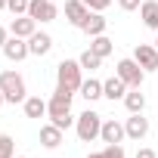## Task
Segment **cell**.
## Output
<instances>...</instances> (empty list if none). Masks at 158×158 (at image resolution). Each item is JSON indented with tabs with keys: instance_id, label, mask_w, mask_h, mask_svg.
<instances>
[{
	"instance_id": "1",
	"label": "cell",
	"mask_w": 158,
	"mask_h": 158,
	"mask_svg": "<svg viewBox=\"0 0 158 158\" xmlns=\"http://www.w3.org/2000/svg\"><path fill=\"white\" fill-rule=\"evenodd\" d=\"M71 90H65V87H59L56 84V90H53V96L47 99V118H50V124H56V127H62V130H68L77 118L71 115Z\"/></svg>"
},
{
	"instance_id": "2",
	"label": "cell",
	"mask_w": 158,
	"mask_h": 158,
	"mask_svg": "<svg viewBox=\"0 0 158 158\" xmlns=\"http://www.w3.org/2000/svg\"><path fill=\"white\" fill-rule=\"evenodd\" d=\"M81 62L77 59H62L59 65H56V84L59 87H65V90H81V84H84V77H81Z\"/></svg>"
},
{
	"instance_id": "3",
	"label": "cell",
	"mask_w": 158,
	"mask_h": 158,
	"mask_svg": "<svg viewBox=\"0 0 158 158\" xmlns=\"http://www.w3.org/2000/svg\"><path fill=\"white\" fill-rule=\"evenodd\" d=\"M0 90H3L6 102H25L28 99V87H25V77L19 71H0Z\"/></svg>"
},
{
	"instance_id": "4",
	"label": "cell",
	"mask_w": 158,
	"mask_h": 158,
	"mask_svg": "<svg viewBox=\"0 0 158 158\" xmlns=\"http://www.w3.org/2000/svg\"><path fill=\"white\" fill-rule=\"evenodd\" d=\"M102 115H96L93 109H87V112H81L77 115V121H74V130H77V139L81 143H93V139H99V130H102Z\"/></svg>"
},
{
	"instance_id": "5",
	"label": "cell",
	"mask_w": 158,
	"mask_h": 158,
	"mask_svg": "<svg viewBox=\"0 0 158 158\" xmlns=\"http://www.w3.org/2000/svg\"><path fill=\"white\" fill-rule=\"evenodd\" d=\"M115 74L121 77V81L127 84V87H143V81H146V68L133 59V56H127V59H121L118 65H115Z\"/></svg>"
},
{
	"instance_id": "6",
	"label": "cell",
	"mask_w": 158,
	"mask_h": 158,
	"mask_svg": "<svg viewBox=\"0 0 158 158\" xmlns=\"http://www.w3.org/2000/svg\"><path fill=\"white\" fill-rule=\"evenodd\" d=\"M28 16L40 25V22H53L59 16V10H56L53 0H31V3H28Z\"/></svg>"
},
{
	"instance_id": "7",
	"label": "cell",
	"mask_w": 158,
	"mask_h": 158,
	"mask_svg": "<svg viewBox=\"0 0 158 158\" xmlns=\"http://www.w3.org/2000/svg\"><path fill=\"white\" fill-rule=\"evenodd\" d=\"M133 59H136L146 71H158V47H155V44H136V47H133Z\"/></svg>"
},
{
	"instance_id": "8",
	"label": "cell",
	"mask_w": 158,
	"mask_h": 158,
	"mask_svg": "<svg viewBox=\"0 0 158 158\" xmlns=\"http://www.w3.org/2000/svg\"><path fill=\"white\" fill-rule=\"evenodd\" d=\"M3 56H6L10 62H22V59H28V56H31V50H28V40H25V37H16V34H10V40L3 44Z\"/></svg>"
},
{
	"instance_id": "9",
	"label": "cell",
	"mask_w": 158,
	"mask_h": 158,
	"mask_svg": "<svg viewBox=\"0 0 158 158\" xmlns=\"http://www.w3.org/2000/svg\"><path fill=\"white\" fill-rule=\"evenodd\" d=\"M124 136H127V130H124L121 121H115V118H106V121H102L99 139H102L106 146H109V143H124Z\"/></svg>"
},
{
	"instance_id": "10",
	"label": "cell",
	"mask_w": 158,
	"mask_h": 158,
	"mask_svg": "<svg viewBox=\"0 0 158 158\" xmlns=\"http://www.w3.org/2000/svg\"><path fill=\"white\" fill-rule=\"evenodd\" d=\"M106 28H109V19L102 16V13H87V19L81 22V31L87 34V37H96V34H106Z\"/></svg>"
},
{
	"instance_id": "11",
	"label": "cell",
	"mask_w": 158,
	"mask_h": 158,
	"mask_svg": "<svg viewBox=\"0 0 158 158\" xmlns=\"http://www.w3.org/2000/svg\"><path fill=\"white\" fill-rule=\"evenodd\" d=\"M87 3L84 0H65V19H68V25H74V28H81V22L87 19Z\"/></svg>"
},
{
	"instance_id": "12",
	"label": "cell",
	"mask_w": 158,
	"mask_h": 158,
	"mask_svg": "<svg viewBox=\"0 0 158 158\" xmlns=\"http://www.w3.org/2000/svg\"><path fill=\"white\" fill-rule=\"evenodd\" d=\"M127 90H130V87L121 81L118 74H112L109 81H102V96H106V99H112V102H115V99H124V96H127Z\"/></svg>"
},
{
	"instance_id": "13",
	"label": "cell",
	"mask_w": 158,
	"mask_h": 158,
	"mask_svg": "<svg viewBox=\"0 0 158 158\" xmlns=\"http://www.w3.org/2000/svg\"><path fill=\"white\" fill-rule=\"evenodd\" d=\"M34 31H37V22H34L31 16H16V19L10 22V34H16V37H25V40H28Z\"/></svg>"
},
{
	"instance_id": "14",
	"label": "cell",
	"mask_w": 158,
	"mask_h": 158,
	"mask_svg": "<svg viewBox=\"0 0 158 158\" xmlns=\"http://www.w3.org/2000/svg\"><path fill=\"white\" fill-rule=\"evenodd\" d=\"M28 50H31V56H47V53L53 50V37H50L47 31H34V34L28 37Z\"/></svg>"
},
{
	"instance_id": "15",
	"label": "cell",
	"mask_w": 158,
	"mask_h": 158,
	"mask_svg": "<svg viewBox=\"0 0 158 158\" xmlns=\"http://www.w3.org/2000/svg\"><path fill=\"white\" fill-rule=\"evenodd\" d=\"M124 130H127L130 139H143V136L149 133V118H143V112H139V115H130V118L124 121Z\"/></svg>"
},
{
	"instance_id": "16",
	"label": "cell",
	"mask_w": 158,
	"mask_h": 158,
	"mask_svg": "<svg viewBox=\"0 0 158 158\" xmlns=\"http://www.w3.org/2000/svg\"><path fill=\"white\" fill-rule=\"evenodd\" d=\"M37 139H40L44 149H59V146H62V127H56V124H44Z\"/></svg>"
},
{
	"instance_id": "17",
	"label": "cell",
	"mask_w": 158,
	"mask_h": 158,
	"mask_svg": "<svg viewBox=\"0 0 158 158\" xmlns=\"http://www.w3.org/2000/svg\"><path fill=\"white\" fill-rule=\"evenodd\" d=\"M139 19L146 28L158 31V0H143V6H139Z\"/></svg>"
},
{
	"instance_id": "18",
	"label": "cell",
	"mask_w": 158,
	"mask_h": 158,
	"mask_svg": "<svg viewBox=\"0 0 158 158\" xmlns=\"http://www.w3.org/2000/svg\"><path fill=\"white\" fill-rule=\"evenodd\" d=\"M124 106H127V112H130V115H139V112L146 109V96L139 93V87H130V90H127Z\"/></svg>"
},
{
	"instance_id": "19",
	"label": "cell",
	"mask_w": 158,
	"mask_h": 158,
	"mask_svg": "<svg viewBox=\"0 0 158 158\" xmlns=\"http://www.w3.org/2000/svg\"><path fill=\"white\" fill-rule=\"evenodd\" d=\"M22 109L28 118H47V99H40V96H28L22 102Z\"/></svg>"
},
{
	"instance_id": "20",
	"label": "cell",
	"mask_w": 158,
	"mask_h": 158,
	"mask_svg": "<svg viewBox=\"0 0 158 158\" xmlns=\"http://www.w3.org/2000/svg\"><path fill=\"white\" fill-rule=\"evenodd\" d=\"M81 96H84L87 102L102 99V81H96V77H87V81L81 84Z\"/></svg>"
},
{
	"instance_id": "21",
	"label": "cell",
	"mask_w": 158,
	"mask_h": 158,
	"mask_svg": "<svg viewBox=\"0 0 158 158\" xmlns=\"http://www.w3.org/2000/svg\"><path fill=\"white\" fill-rule=\"evenodd\" d=\"M90 50H93L96 56H102V59H106V56L112 53V40H109L106 34H96V37H90Z\"/></svg>"
},
{
	"instance_id": "22",
	"label": "cell",
	"mask_w": 158,
	"mask_h": 158,
	"mask_svg": "<svg viewBox=\"0 0 158 158\" xmlns=\"http://www.w3.org/2000/svg\"><path fill=\"white\" fill-rule=\"evenodd\" d=\"M77 62H81V68H87V71H96L102 65V56H96L93 50H84L81 56H77Z\"/></svg>"
},
{
	"instance_id": "23",
	"label": "cell",
	"mask_w": 158,
	"mask_h": 158,
	"mask_svg": "<svg viewBox=\"0 0 158 158\" xmlns=\"http://www.w3.org/2000/svg\"><path fill=\"white\" fill-rule=\"evenodd\" d=\"M0 158H16V139L10 133H0Z\"/></svg>"
},
{
	"instance_id": "24",
	"label": "cell",
	"mask_w": 158,
	"mask_h": 158,
	"mask_svg": "<svg viewBox=\"0 0 158 158\" xmlns=\"http://www.w3.org/2000/svg\"><path fill=\"white\" fill-rule=\"evenodd\" d=\"M28 3H31V0H10L6 10H10L13 16H28Z\"/></svg>"
},
{
	"instance_id": "25",
	"label": "cell",
	"mask_w": 158,
	"mask_h": 158,
	"mask_svg": "<svg viewBox=\"0 0 158 158\" xmlns=\"http://www.w3.org/2000/svg\"><path fill=\"white\" fill-rule=\"evenodd\" d=\"M102 155H106V158H127V155H124V146H121V143H109V146L102 149Z\"/></svg>"
},
{
	"instance_id": "26",
	"label": "cell",
	"mask_w": 158,
	"mask_h": 158,
	"mask_svg": "<svg viewBox=\"0 0 158 158\" xmlns=\"http://www.w3.org/2000/svg\"><path fill=\"white\" fill-rule=\"evenodd\" d=\"M87 3V10H93V13H106L109 6H112V0H84Z\"/></svg>"
},
{
	"instance_id": "27",
	"label": "cell",
	"mask_w": 158,
	"mask_h": 158,
	"mask_svg": "<svg viewBox=\"0 0 158 158\" xmlns=\"http://www.w3.org/2000/svg\"><path fill=\"white\" fill-rule=\"evenodd\" d=\"M118 6H121L124 13H133V10H139V6H143V0H118Z\"/></svg>"
},
{
	"instance_id": "28",
	"label": "cell",
	"mask_w": 158,
	"mask_h": 158,
	"mask_svg": "<svg viewBox=\"0 0 158 158\" xmlns=\"http://www.w3.org/2000/svg\"><path fill=\"white\" fill-rule=\"evenodd\" d=\"M133 158H158V155H155V149H139Z\"/></svg>"
},
{
	"instance_id": "29",
	"label": "cell",
	"mask_w": 158,
	"mask_h": 158,
	"mask_svg": "<svg viewBox=\"0 0 158 158\" xmlns=\"http://www.w3.org/2000/svg\"><path fill=\"white\" fill-rule=\"evenodd\" d=\"M10 40V28H3V25H0V50H3V44Z\"/></svg>"
},
{
	"instance_id": "30",
	"label": "cell",
	"mask_w": 158,
	"mask_h": 158,
	"mask_svg": "<svg viewBox=\"0 0 158 158\" xmlns=\"http://www.w3.org/2000/svg\"><path fill=\"white\" fill-rule=\"evenodd\" d=\"M87 158H106V155H102V152H90Z\"/></svg>"
},
{
	"instance_id": "31",
	"label": "cell",
	"mask_w": 158,
	"mask_h": 158,
	"mask_svg": "<svg viewBox=\"0 0 158 158\" xmlns=\"http://www.w3.org/2000/svg\"><path fill=\"white\" fill-rule=\"evenodd\" d=\"M6 106V96H3V90H0V109H3Z\"/></svg>"
},
{
	"instance_id": "32",
	"label": "cell",
	"mask_w": 158,
	"mask_h": 158,
	"mask_svg": "<svg viewBox=\"0 0 158 158\" xmlns=\"http://www.w3.org/2000/svg\"><path fill=\"white\" fill-rule=\"evenodd\" d=\"M6 3H10V0H0V10H6Z\"/></svg>"
},
{
	"instance_id": "33",
	"label": "cell",
	"mask_w": 158,
	"mask_h": 158,
	"mask_svg": "<svg viewBox=\"0 0 158 158\" xmlns=\"http://www.w3.org/2000/svg\"><path fill=\"white\" fill-rule=\"evenodd\" d=\"M16 158H28V155H16Z\"/></svg>"
},
{
	"instance_id": "34",
	"label": "cell",
	"mask_w": 158,
	"mask_h": 158,
	"mask_svg": "<svg viewBox=\"0 0 158 158\" xmlns=\"http://www.w3.org/2000/svg\"><path fill=\"white\" fill-rule=\"evenodd\" d=\"M155 47H158V37H155Z\"/></svg>"
},
{
	"instance_id": "35",
	"label": "cell",
	"mask_w": 158,
	"mask_h": 158,
	"mask_svg": "<svg viewBox=\"0 0 158 158\" xmlns=\"http://www.w3.org/2000/svg\"><path fill=\"white\" fill-rule=\"evenodd\" d=\"M53 3H56V0H53Z\"/></svg>"
}]
</instances>
